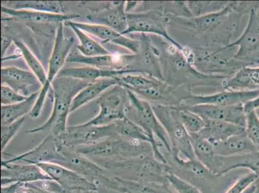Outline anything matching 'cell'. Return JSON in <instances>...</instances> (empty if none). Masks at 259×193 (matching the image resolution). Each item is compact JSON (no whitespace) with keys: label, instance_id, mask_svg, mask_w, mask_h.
<instances>
[{"label":"cell","instance_id":"13","mask_svg":"<svg viewBox=\"0 0 259 193\" xmlns=\"http://www.w3.org/2000/svg\"><path fill=\"white\" fill-rule=\"evenodd\" d=\"M115 136L117 135L115 133L114 123L105 126H85L81 124L68 126L66 132L57 138L65 148L75 150Z\"/></svg>","mask_w":259,"mask_h":193},{"label":"cell","instance_id":"37","mask_svg":"<svg viewBox=\"0 0 259 193\" xmlns=\"http://www.w3.org/2000/svg\"><path fill=\"white\" fill-rule=\"evenodd\" d=\"M25 122V117L18 119L13 123L2 125L1 126V147L2 154L8 147L9 143L17 135Z\"/></svg>","mask_w":259,"mask_h":193},{"label":"cell","instance_id":"9","mask_svg":"<svg viewBox=\"0 0 259 193\" xmlns=\"http://www.w3.org/2000/svg\"><path fill=\"white\" fill-rule=\"evenodd\" d=\"M100 112L90 121L83 123L85 126H105L127 117L129 100L127 89L119 84L111 87L101 94L96 101Z\"/></svg>","mask_w":259,"mask_h":193},{"label":"cell","instance_id":"21","mask_svg":"<svg viewBox=\"0 0 259 193\" xmlns=\"http://www.w3.org/2000/svg\"><path fill=\"white\" fill-rule=\"evenodd\" d=\"M2 186L51 180L36 164L8 163L2 161Z\"/></svg>","mask_w":259,"mask_h":193},{"label":"cell","instance_id":"3","mask_svg":"<svg viewBox=\"0 0 259 193\" xmlns=\"http://www.w3.org/2000/svg\"><path fill=\"white\" fill-rule=\"evenodd\" d=\"M75 151L97 164L128 161L154 155L150 143L126 139L119 136H110L94 144L77 148Z\"/></svg>","mask_w":259,"mask_h":193},{"label":"cell","instance_id":"30","mask_svg":"<svg viewBox=\"0 0 259 193\" xmlns=\"http://www.w3.org/2000/svg\"><path fill=\"white\" fill-rule=\"evenodd\" d=\"M189 135L195 159L211 171L217 156L213 146L199 133Z\"/></svg>","mask_w":259,"mask_h":193},{"label":"cell","instance_id":"45","mask_svg":"<svg viewBox=\"0 0 259 193\" xmlns=\"http://www.w3.org/2000/svg\"><path fill=\"white\" fill-rule=\"evenodd\" d=\"M140 4L139 2H126L125 12L129 13V12L135 9L138 5Z\"/></svg>","mask_w":259,"mask_h":193},{"label":"cell","instance_id":"44","mask_svg":"<svg viewBox=\"0 0 259 193\" xmlns=\"http://www.w3.org/2000/svg\"><path fill=\"white\" fill-rule=\"evenodd\" d=\"M61 193H98V190L93 189H63Z\"/></svg>","mask_w":259,"mask_h":193},{"label":"cell","instance_id":"34","mask_svg":"<svg viewBox=\"0 0 259 193\" xmlns=\"http://www.w3.org/2000/svg\"><path fill=\"white\" fill-rule=\"evenodd\" d=\"M13 42L17 46L18 50L22 54L28 67H29L33 74L36 75L43 86L46 84L47 79V74L45 71L43 65L22 40L14 39Z\"/></svg>","mask_w":259,"mask_h":193},{"label":"cell","instance_id":"36","mask_svg":"<svg viewBox=\"0 0 259 193\" xmlns=\"http://www.w3.org/2000/svg\"><path fill=\"white\" fill-rule=\"evenodd\" d=\"M245 132L256 150L259 151V117L256 110L246 112Z\"/></svg>","mask_w":259,"mask_h":193},{"label":"cell","instance_id":"4","mask_svg":"<svg viewBox=\"0 0 259 193\" xmlns=\"http://www.w3.org/2000/svg\"><path fill=\"white\" fill-rule=\"evenodd\" d=\"M119 85L124 87L139 98L154 104L169 105L175 98V89L170 84L152 75L132 74L116 77Z\"/></svg>","mask_w":259,"mask_h":193},{"label":"cell","instance_id":"16","mask_svg":"<svg viewBox=\"0 0 259 193\" xmlns=\"http://www.w3.org/2000/svg\"><path fill=\"white\" fill-rule=\"evenodd\" d=\"M137 54H116L87 57L74 53L69 54L67 62L80 63L90 67L115 70H132L134 73L133 67Z\"/></svg>","mask_w":259,"mask_h":193},{"label":"cell","instance_id":"20","mask_svg":"<svg viewBox=\"0 0 259 193\" xmlns=\"http://www.w3.org/2000/svg\"><path fill=\"white\" fill-rule=\"evenodd\" d=\"M49 178L65 189L98 190V186L76 172L57 164L44 162L36 164Z\"/></svg>","mask_w":259,"mask_h":193},{"label":"cell","instance_id":"10","mask_svg":"<svg viewBox=\"0 0 259 193\" xmlns=\"http://www.w3.org/2000/svg\"><path fill=\"white\" fill-rule=\"evenodd\" d=\"M127 29L122 35L139 33L152 34L165 39L169 43L185 50L178 42L169 36L168 32L169 20L168 16L161 11L149 10L136 13H126Z\"/></svg>","mask_w":259,"mask_h":193},{"label":"cell","instance_id":"6","mask_svg":"<svg viewBox=\"0 0 259 193\" xmlns=\"http://www.w3.org/2000/svg\"><path fill=\"white\" fill-rule=\"evenodd\" d=\"M127 92L129 100L127 117L144 129L148 135L155 138L167 152H171L168 135L155 115L152 105L129 89H127Z\"/></svg>","mask_w":259,"mask_h":193},{"label":"cell","instance_id":"40","mask_svg":"<svg viewBox=\"0 0 259 193\" xmlns=\"http://www.w3.org/2000/svg\"><path fill=\"white\" fill-rule=\"evenodd\" d=\"M257 181L255 174L251 173L246 174L237 179L236 182L225 193H244L251 185Z\"/></svg>","mask_w":259,"mask_h":193},{"label":"cell","instance_id":"42","mask_svg":"<svg viewBox=\"0 0 259 193\" xmlns=\"http://www.w3.org/2000/svg\"><path fill=\"white\" fill-rule=\"evenodd\" d=\"M14 41V39L9 35L6 34L3 28L2 29V59L4 58L5 54L9 47L11 46L12 42Z\"/></svg>","mask_w":259,"mask_h":193},{"label":"cell","instance_id":"26","mask_svg":"<svg viewBox=\"0 0 259 193\" xmlns=\"http://www.w3.org/2000/svg\"><path fill=\"white\" fill-rule=\"evenodd\" d=\"M223 88L227 90L259 89V67H244L224 80Z\"/></svg>","mask_w":259,"mask_h":193},{"label":"cell","instance_id":"38","mask_svg":"<svg viewBox=\"0 0 259 193\" xmlns=\"http://www.w3.org/2000/svg\"><path fill=\"white\" fill-rule=\"evenodd\" d=\"M169 187L176 193H202L195 185L177 176L172 171H169L166 176Z\"/></svg>","mask_w":259,"mask_h":193},{"label":"cell","instance_id":"15","mask_svg":"<svg viewBox=\"0 0 259 193\" xmlns=\"http://www.w3.org/2000/svg\"><path fill=\"white\" fill-rule=\"evenodd\" d=\"M76 172L87 180L99 185L101 179L107 175V170L89 158L77 154L75 150L63 148L56 163Z\"/></svg>","mask_w":259,"mask_h":193},{"label":"cell","instance_id":"25","mask_svg":"<svg viewBox=\"0 0 259 193\" xmlns=\"http://www.w3.org/2000/svg\"><path fill=\"white\" fill-rule=\"evenodd\" d=\"M204 120L205 121V126L199 133L213 146L227 140L230 136L245 131L243 127L230 122L211 119Z\"/></svg>","mask_w":259,"mask_h":193},{"label":"cell","instance_id":"24","mask_svg":"<svg viewBox=\"0 0 259 193\" xmlns=\"http://www.w3.org/2000/svg\"><path fill=\"white\" fill-rule=\"evenodd\" d=\"M132 70H115L101 69L90 66L81 67H67L63 68L59 73L58 77H70V78L81 80V81L93 82L104 78H116L121 75L133 74Z\"/></svg>","mask_w":259,"mask_h":193},{"label":"cell","instance_id":"18","mask_svg":"<svg viewBox=\"0 0 259 193\" xmlns=\"http://www.w3.org/2000/svg\"><path fill=\"white\" fill-rule=\"evenodd\" d=\"M1 82L27 98L42 88L41 82L32 72L16 67H2Z\"/></svg>","mask_w":259,"mask_h":193},{"label":"cell","instance_id":"35","mask_svg":"<svg viewBox=\"0 0 259 193\" xmlns=\"http://www.w3.org/2000/svg\"><path fill=\"white\" fill-rule=\"evenodd\" d=\"M193 17L217 13L225 9L230 2H186Z\"/></svg>","mask_w":259,"mask_h":193},{"label":"cell","instance_id":"29","mask_svg":"<svg viewBox=\"0 0 259 193\" xmlns=\"http://www.w3.org/2000/svg\"><path fill=\"white\" fill-rule=\"evenodd\" d=\"M39 91L32 94L25 101L12 105H2L1 107V125H6L23 118L25 115L30 114L35 103L36 102Z\"/></svg>","mask_w":259,"mask_h":193},{"label":"cell","instance_id":"14","mask_svg":"<svg viewBox=\"0 0 259 193\" xmlns=\"http://www.w3.org/2000/svg\"><path fill=\"white\" fill-rule=\"evenodd\" d=\"M259 95L256 90L234 91L224 89L223 91L209 95H194L191 94L183 100L180 107H188L198 105H214L232 106L245 105L255 100Z\"/></svg>","mask_w":259,"mask_h":193},{"label":"cell","instance_id":"47","mask_svg":"<svg viewBox=\"0 0 259 193\" xmlns=\"http://www.w3.org/2000/svg\"><path fill=\"white\" fill-rule=\"evenodd\" d=\"M256 114H257V115H258V117H259V108H257V109L256 110Z\"/></svg>","mask_w":259,"mask_h":193},{"label":"cell","instance_id":"27","mask_svg":"<svg viewBox=\"0 0 259 193\" xmlns=\"http://www.w3.org/2000/svg\"><path fill=\"white\" fill-rule=\"evenodd\" d=\"M117 84H119V81L116 78L100 79L91 82L73 99L70 107V114L91 102L94 99L98 98L108 89Z\"/></svg>","mask_w":259,"mask_h":193},{"label":"cell","instance_id":"12","mask_svg":"<svg viewBox=\"0 0 259 193\" xmlns=\"http://www.w3.org/2000/svg\"><path fill=\"white\" fill-rule=\"evenodd\" d=\"M237 47L233 60L244 67L259 64V9L252 7L246 28L239 38L225 48Z\"/></svg>","mask_w":259,"mask_h":193},{"label":"cell","instance_id":"39","mask_svg":"<svg viewBox=\"0 0 259 193\" xmlns=\"http://www.w3.org/2000/svg\"><path fill=\"white\" fill-rule=\"evenodd\" d=\"M2 193H52L34 183H15L2 186Z\"/></svg>","mask_w":259,"mask_h":193},{"label":"cell","instance_id":"23","mask_svg":"<svg viewBox=\"0 0 259 193\" xmlns=\"http://www.w3.org/2000/svg\"><path fill=\"white\" fill-rule=\"evenodd\" d=\"M248 169L255 174L259 182V151L249 154L232 157H221L217 155L211 172L219 177L238 169Z\"/></svg>","mask_w":259,"mask_h":193},{"label":"cell","instance_id":"31","mask_svg":"<svg viewBox=\"0 0 259 193\" xmlns=\"http://www.w3.org/2000/svg\"><path fill=\"white\" fill-rule=\"evenodd\" d=\"M63 25L71 28L73 32L76 34L80 42V44L77 45V49L82 55L87 57H94V56L108 55L111 54L98 42L91 38L86 32L79 29L76 26L72 25L69 21L66 22Z\"/></svg>","mask_w":259,"mask_h":193},{"label":"cell","instance_id":"7","mask_svg":"<svg viewBox=\"0 0 259 193\" xmlns=\"http://www.w3.org/2000/svg\"><path fill=\"white\" fill-rule=\"evenodd\" d=\"M63 24L59 26L55 37L53 53L49 61L48 72L46 84L39 91L36 103L33 108L30 116L33 119H37L41 114L45 101L49 95L51 88V84L57 77L59 73L63 69L65 63L67 61L70 51L75 43L73 37H65L63 33Z\"/></svg>","mask_w":259,"mask_h":193},{"label":"cell","instance_id":"43","mask_svg":"<svg viewBox=\"0 0 259 193\" xmlns=\"http://www.w3.org/2000/svg\"><path fill=\"white\" fill-rule=\"evenodd\" d=\"M245 112L256 110L259 108V95L255 100L249 101L244 106Z\"/></svg>","mask_w":259,"mask_h":193},{"label":"cell","instance_id":"1","mask_svg":"<svg viewBox=\"0 0 259 193\" xmlns=\"http://www.w3.org/2000/svg\"><path fill=\"white\" fill-rule=\"evenodd\" d=\"M242 16L235 2H230L223 10L208 15L190 18L168 16L169 25L190 33L202 42L196 51H215L231 43Z\"/></svg>","mask_w":259,"mask_h":193},{"label":"cell","instance_id":"32","mask_svg":"<svg viewBox=\"0 0 259 193\" xmlns=\"http://www.w3.org/2000/svg\"><path fill=\"white\" fill-rule=\"evenodd\" d=\"M2 6L16 10H30L54 14H66L63 2L53 1L6 2Z\"/></svg>","mask_w":259,"mask_h":193},{"label":"cell","instance_id":"5","mask_svg":"<svg viewBox=\"0 0 259 193\" xmlns=\"http://www.w3.org/2000/svg\"><path fill=\"white\" fill-rule=\"evenodd\" d=\"M171 171L187 182L192 183L202 193H215L218 179L205 166L195 159L187 160L177 153L167 152L164 154Z\"/></svg>","mask_w":259,"mask_h":193},{"label":"cell","instance_id":"46","mask_svg":"<svg viewBox=\"0 0 259 193\" xmlns=\"http://www.w3.org/2000/svg\"><path fill=\"white\" fill-rule=\"evenodd\" d=\"M256 188L253 193H259V182H256Z\"/></svg>","mask_w":259,"mask_h":193},{"label":"cell","instance_id":"19","mask_svg":"<svg viewBox=\"0 0 259 193\" xmlns=\"http://www.w3.org/2000/svg\"><path fill=\"white\" fill-rule=\"evenodd\" d=\"M69 22L72 25L76 26L87 34L102 40L105 43H111L122 46L126 50L131 52L132 54L140 53L141 46L140 39L128 38L124 35H122L121 33L115 31L112 28L107 26L93 24V23L75 22L72 21H69Z\"/></svg>","mask_w":259,"mask_h":193},{"label":"cell","instance_id":"8","mask_svg":"<svg viewBox=\"0 0 259 193\" xmlns=\"http://www.w3.org/2000/svg\"><path fill=\"white\" fill-rule=\"evenodd\" d=\"M2 13L8 15L6 20L24 22L33 32L47 37L56 34L59 26L79 17L77 14H54L30 10H16L2 6Z\"/></svg>","mask_w":259,"mask_h":193},{"label":"cell","instance_id":"28","mask_svg":"<svg viewBox=\"0 0 259 193\" xmlns=\"http://www.w3.org/2000/svg\"><path fill=\"white\" fill-rule=\"evenodd\" d=\"M215 154L221 157H232L256 152L246 132L230 136L227 140L213 146Z\"/></svg>","mask_w":259,"mask_h":193},{"label":"cell","instance_id":"11","mask_svg":"<svg viewBox=\"0 0 259 193\" xmlns=\"http://www.w3.org/2000/svg\"><path fill=\"white\" fill-rule=\"evenodd\" d=\"M152 106L155 115L168 135L171 152L177 153L185 159H195L189 133L176 117L173 107L156 104Z\"/></svg>","mask_w":259,"mask_h":193},{"label":"cell","instance_id":"33","mask_svg":"<svg viewBox=\"0 0 259 193\" xmlns=\"http://www.w3.org/2000/svg\"><path fill=\"white\" fill-rule=\"evenodd\" d=\"M173 110L176 117L188 133H198L205 126L204 119L187 108L182 107H173Z\"/></svg>","mask_w":259,"mask_h":193},{"label":"cell","instance_id":"41","mask_svg":"<svg viewBox=\"0 0 259 193\" xmlns=\"http://www.w3.org/2000/svg\"><path fill=\"white\" fill-rule=\"evenodd\" d=\"M27 96L21 95L8 86L2 84L1 105L7 106L17 104L27 99Z\"/></svg>","mask_w":259,"mask_h":193},{"label":"cell","instance_id":"22","mask_svg":"<svg viewBox=\"0 0 259 193\" xmlns=\"http://www.w3.org/2000/svg\"><path fill=\"white\" fill-rule=\"evenodd\" d=\"M126 2H112L105 8L87 15L93 24L107 26L122 34L127 29Z\"/></svg>","mask_w":259,"mask_h":193},{"label":"cell","instance_id":"2","mask_svg":"<svg viewBox=\"0 0 259 193\" xmlns=\"http://www.w3.org/2000/svg\"><path fill=\"white\" fill-rule=\"evenodd\" d=\"M91 82L70 77H56L51 84L50 96L53 108L49 118L36 128L28 129L26 133L36 134L50 131L55 138L60 137L67 131V121L70 114L73 99Z\"/></svg>","mask_w":259,"mask_h":193},{"label":"cell","instance_id":"17","mask_svg":"<svg viewBox=\"0 0 259 193\" xmlns=\"http://www.w3.org/2000/svg\"><path fill=\"white\" fill-rule=\"evenodd\" d=\"M244 105L221 106L198 105L185 107L198 114L204 119L225 121L243 127L246 126V112Z\"/></svg>","mask_w":259,"mask_h":193}]
</instances>
